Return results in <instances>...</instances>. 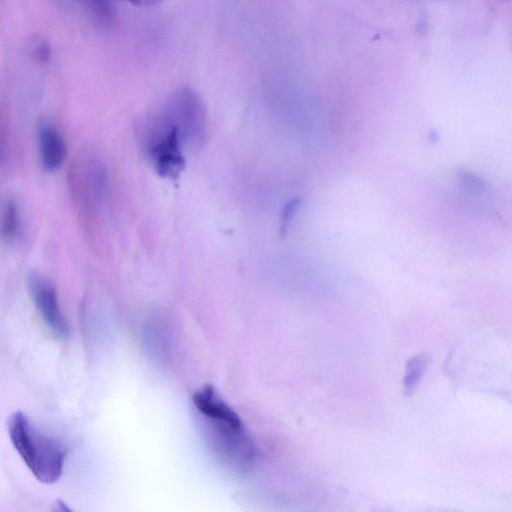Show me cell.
<instances>
[{
    "label": "cell",
    "mask_w": 512,
    "mask_h": 512,
    "mask_svg": "<svg viewBox=\"0 0 512 512\" xmlns=\"http://www.w3.org/2000/svg\"><path fill=\"white\" fill-rule=\"evenodd\" d=\"M55 505V510H58V511H70V508H68L65 503L61 500H57L56 503L54 504Z\"/></svg>",
    "instance_id": "7c38bea8"
},
{
    "label": "cell",
    "mask_w": 512,
    "mask_h": 512,
    "mask_svg": "<svg viewBox=\"0 0 512 512\" xmlns=\"http://www.w3.org/2000/svg\"><path fill=\"white\" fill-rule=\"evenodd\" d=\"M177 126L184 146L200 147L206 139L207 117L200 96L189 87L173 91L162 104Z\"/></svg>",
    "instance_id": "3957f363"
},
{
    "label": "cell",
    "mask_w": 512,
    "mask_h": 512,
    "mask_svg": "<svg viewBox=\"0 0 512 512\" xmlns=\"http://www.w3.org/2000/svg\"><path fill=\"white\" fill-rule=\"evenodd\" d=\"M8 431L14 448L36 479L44 484L58 481L66 455L62 444L35 428L21 411L10 416Z\"/></svg>",
    "instance_id": "6da1fadb"
},
{
    "label": "cell",
    "mask_w": 512,
    "mask_h": 512,
    "mask_svg": "<svg viewBox=\"0 0 512 512\" xmlns=\"http://www.w3.org/2000/svg\"><path fill=\"white\" fill-rule=\"evenodd\" d=\"M21 232V217L17 204L7 201L2 215V234L8 240H15Z\"/></svg>",
    "instance_id": "52a82bcc"
},
{
    "label": "cell",
    "mask_w": 512,
    "mask_h": 512,
    "mask_svg": "<svg viewBox=\"0 0 512 512\" xmlns=\"http://www.w3.org/2000/svg\"><path fill=\"white\" fill-rule=\"evenodd\" d=\"M300 201L298 199H291L288 201L281 213V232L282 235L285 234V231L293 218V215L296 213L297 208L299 206Z\"/></svg>",
    "instance_id": "9c48e42d"
},
{
    "label": "cell",
    "mask_w": 512,
    "mask_h": 512,
    "mask_svg": "<svg viewBox=\"0 0 512 512\" xmlns=\"http://www.w3.org/2000/svg\"><path fill=\"white\" fill-rule=\"evenodd\" d=\"M192 402L196 410L206 419L241 422L238 414L221 398L213 386L205 385L195 391Z\"/></svg>",
    "instance_id": "8992f818"
},
{
    "label": "cell",
    "mask_w": 512,
    "mask_h": 512,
    "mask_svg": "<svg viewBox=\"0 0 512 512\" xmlns=\"http://www.w3.org/2000/svg\"><path fill=\"white\" fill-rule=\"evenodd\" d=\"M40 161L46 171H57L66 158V144L59 130L49 122H43L37 130Z\"/></svg>",
    "instance_id": "5b68a950"
},
{
    "label": "cell",
    "mask_w": 512,
    "mask_h": 512,
    "mask_svg": "<svg viewBox=\"0 0 512 512\" xmlns=\"http://www.w3.org/2000/svg\"><path fill=\"white\" fill-rule=\"evenodd\" d=\"M427 364L428 358L424 354L417 355L408 361L404 379L406 392H411L418 384Z\"/></svg>",
    "instance_id": "ba28073f"
},
{
    "label": "cell",
    "mask_w": 512,
    "mask_h": 512,
    "mask_svg": "<svg viewBox=\"0 0 512 512\" xmlns=\"http://www.w3.org/2000/svg\"><path fill=\"white\" fill-rule=\"evenodd\" d=\"M138 7H150L157 5L163 0H121Z\"/></svg>",
    "instance_id": "8fae6325"
},
{
    "label": "cell",
    "mask_w": 512,
    "mask_h": 512,
    "mask_svg": "<svg viewBox=\"0 0 512 512\" xmlns=\"http://www.w3.org/2000/svg\"><path fill=\"white\" fill-rule=\"evenodd\" d=\"M142 133L145 151L156 172L175 179L185 166L184 144L177 126L162 105L146 120Z\"/></svg>",
    "instance_id": "7a4b0ae2"
},
{
    "label": "cell",
    "mask_w": 512,
    "mask_h": 512,
    "mask_svg": "<svg viewBox=\"0 0 512 512\" xmlns=\"http://www.w3.org/2000/svg\"><path fill=\"white\" fill-rule=\"evenodd\" d=\"M34 54L40 61H46L50 56V49L45 42H37L34 45Z\"/></svg>",
    "instance_id": "30bf717a"
},
{
    "label": "cell",
    "mask_w": 512,
    "mask_h": 512,
    "mask_svg": "<svg viewBox=\"0 0 512 512\" xmlns=\"http://www.w3.org/2000/svg\"><path fill=\"white\" fill-rule=\"evenodd\" d=\"M27 284L32 301L49 330L58 338L67 337L69 328L53 285L35 272L28 276Z\"/></svg>",
    "instance_id": "277c9868"
}]
</instances>
